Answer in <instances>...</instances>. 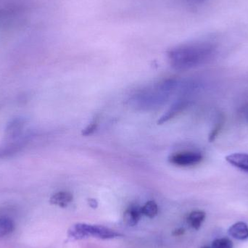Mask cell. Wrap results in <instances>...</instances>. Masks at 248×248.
I'll return each instance as SVG.
<instances>
[{"mask_svg": "<svg viewBox=\"0 0 248 248\" xmlns=\"http://www.w3.org/2000/svg\"><path fill=\"white\" fill-rule=\"evenodd\" d=\"M187 106V101H184L183 100V101L177 102V103H175V104L166 112V114L163 115V116L159 119L157 123H158V124H162L165 123V122H168V121L170 120V119H173L176 115L183 111Z\"/></svg>", "mask_w": 248, "mask_h": 248, "instance_id": "10", "label": "cell"}, {"mask_svg": "<svg viewBox=\"0 0 248 248\" xmlns=\"http://www.w3.org/2000/svg\"><path fill=\"white\" fill-rule=\"evenodd\" d=\"M122 234L114 230L100 225L92 224H74L68 231V237L72 241L81 240L87 238H97L101 240H109L120 237Z\"/></svg>", "mask_w": 248, "mask_h": 248, "instance_id": "2", "label": "cell"}, {"mask_svg": "<svg viewBox=\"0 0 248 248\" xmlns=\"http://www.w3.org/2000/svg\"><path fill=\"white\" fill-rule=\"evenodd\" d=\"M203 159L201 153L195 151H185L175 153L169 157V161L178 166H195L199 164Z\"/></svg>", "mask_w": 248, "mask_h": 248, "instance_id": "3", "label": "cell"}, {"mask_svg": "<svg viewBox=\"0 0 248 248\" xmlns=\"http://www.w3.org/2000/svg\"><path fill=\"white\" fill-rule=\"evenodd\" d=\"M89 205L91 208H97L98 206V202L96 200L94 199H89Z\"/></svg>", "mask_w": 248, "mask_h": 248, "instance_id": "19", "label": "cell"}, {"mask_svg": "<svg viewBox=\"0 0 248 248\" xmlns=\"http://www.w3.org/2000/svg\"><path fill=\"white\" fill-rule=\"evenodd\" d=\"M97 125H98V121H97V119H94V120L90 123V125H87V126L83 130V135L88 136L93 134V133L95 131L96 128H97Z\"/></svg>", "mask_w": 248, "mask_h": 248, "instance_id": "15", "label": "cell"}, {"mask_svg": "<svg viewBox=\"0 0 248 248\" xmlns=\"http://www.w3.org/2000/svg\"><path fill=\"white\" fill-rule=\"evenodd\" d=\"M73 199H74V196L71 192L62 191V192L54 194L51 197L49 202L52 205H57L61 208H65L72 202Z\"/></svg>", "mask_w": 248, "mask_h": 248, "instance_id": "8", "label": "cell"}, {"mask_svg": "<svg viewBox=\"0 0 248 248\" xmlns=\"http://www.w3.org/2000/svg\"><path fill=\"white\" fill-rule=\"evenodd\" d=\"M212 248H233L232 242L228 238H220L214 240Z\"/></svg>", "mask_w": 248, "mask_h": 248, "instance_id": "14", "label": "cell"}, {"mask_svg": "<svg viewBox=\"0 0 248 248\" xmlns=\"http://www.w3.org/2000/svg\"><path fill=\"white\" fill-rule=\"evenodd\" d=\"M31 137V134H26L19 140L12 141L0 147V159L11 157L21 151L27 144L28 141L30 140Z\"/></svg>", "mask_w": 248, "mask_h": 248, "instance_id": "4", "label": "cell"}, {"mask_svg": "<svg viewBox=\"0 0 248 248\" xmlns=\"http://www.w3.org/2000/svg\"><path fill=\"white\" fill-rule=\"evenodd\" d=\"M141 214V207L132 205L128 207L124 214V221L126 225L134 227L140 221Z\"/></svg>", "mask_w": 248, "mask_h": 248, "instance_id": "6", "label": "cell"}, {"mask_svg": "<svg viewBox=\"0 0 248 248\" xmlns=\"http://www.w3.org/2000/svg\"><path fill=\"white\" fill-rule=\"evenodd\" d=\"M223 122L222 121L220 120L219 122L216 125L215 128L212 130L211 134H210L209 140L210 141H214L215 140L216 137L219 134L221 128H222Z\"/></svg>", "mask_w": 248, "mask_h": 248, "instance_id": "16", "label": "cell"}, {"mask_svg": "<svg viewBox=\"0 0 248 248\" xmlns=\"http://www.w3.org/2000/svg\"><path fill=\"white\" fill-rule=\"evenodd\" d=\"M217 53V47L208 42H196L177 46L169 52L172 67L176 70L190 69L211 61Z\"/></svg>", "mask_w": 248, "mask_h": 248, "instance_id": "1", "label": "cell"}, {"mask_svg": "<svg viewBox=\"0 0 248 248\" xmlns=\"http://www.w3.org/2000/svg\"><path fill=\"white\" fill-rule=\"evenodd\" d=\"M241 114L243 115V118L248 122V103L245 105L242 108Z\"/></svg>", "mask_w": 248, "mask_h": 248, "instance_id": "17", "label": "cell"}, {"mask_svg": "<svg viewBox=\"0 0 248 248\" xmlns=\"http://www.w3.org/2000/svg\"><path fill=\"white\" fill-rule=\"evenodd\" d=\"M185 232V230L183 228H179L173 232V235L175 237H179V236L183 235Z\"/></svg>", "mask_w": 248, "mask_h": 248, "instance_id": "18", "label": "cell"}, {"mask_svg": "<svg viewBox=\"0 0 248 248\" xmlns=\"http://www.w3.org/2000/svg\"><path fill=\"white\" fill-rule=\"evenodd\" d=\"M141 214L148 218H153L156 217L158 212L157 204L154 201H148L141 207Z\"/></svg>", "mask_w": 248, "mask_h": 248, "instance_id": "13", "label": "cell"}, {"mask_svg": "<svg viewBox=\"0 0 248 248\" xmlns=\"http://www.w3.org/2000/svg\"><path fill=\"white\" fill-rule=\"evenodd\" d=\"M14 221L7 217H0V237H6L15 230Z\"/></svg>", "mask_w": 248, "mask_h": 248, "instance_id": "12", "label": "cell"}, {"mask_svg": "<svg viewBox=\"0 0 248 248\" xmlns=\"http://www.w3.org/2000/svg\"><path fill=\"white\" fill-rule=\"evenodd\" d=\"M229 234L236 240H246L248 239V227L244 222H237L233 224L230 230Z\"/></svg>", "mask_w": 248, "mask_h": 248, "instance_id": "9", "label": "cell"}, {"mask_svg": "<svg viewBox=\"0 0 248 248\" xmlns=\"http://www.w3.org/2000/svg\"><path fill=\"white\" fill-rule=\"evenodd\" d=\"M26 125V121L22 118H16L10 121L5 128V137L9 141H16L21 138Z\"/></svg>", "mask_w": 248, "mask_h": 248, "instance_id": "5", "label": "cell"}, {"mask_svg": "<svg viewBox=\"0 0 248 248\" xmlns=\"http://www.w3.org/2000/svg\"><path fill=\"white\" fill-rule=\"evenodd\" d=\"M205 212L202 211H194L188 216V224L194 230H198L205 221Z\"/></svg>", "mask_w": 248, "mask_h": 248, "instance_id": "11", "label": "cell"}, {"mask_svg": "<svg viewBox=\"0 0 248 248\" xmlns=\"http://www.w3.org/2000/svg\"><path fill=\"white\" fill-rule=\"evenodd\" d=\"M194 1H203V0H194Z\"/></svg>", "mask_w": 248, "mask_h": 248, "instance_id": "20", "label": "cell"}, {"mask_svg": "<svg viewBox=\"0 0 248 248\" xmlns=\"http://www.w3.org/2000/svg\"><path fill=\"white\" fill-rule=\"evenodd\" d=\"M230 164L248 173V153H233L226 157Z\"/></svg>", "mask_w": 248, "mask_h": 248, "instance_id": "7", "label": "cell"}, {"mask_svg": "<svg viewBox=\"0 0 248 248\" xmlns=\"http://www.w3.org/2000/svg\"><path fill=\"white\" fill-rule=\"evenodd\" d=\"M208 248V247H204V248Z\"/></svg>", "mask_w": 248, "mask_h": 248, "instance_id": "21", "label": "cell"}]
</instances>
